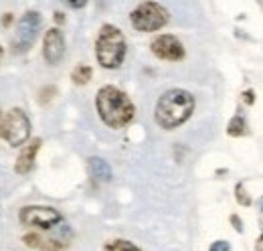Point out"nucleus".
I'll list each match as a JSON object with an SVG mask.
<instances>
[{"label":"nucleus","instance_id":"nucleus-8","mask_svg":"<svg viewBox=\"0 0 263 251\" xmlns=\"http://www.w3.org/2000/svg\"><path fill=\"white\" fill-rule=\"evenodd\" d=\"M49 237H41L36 233H31V235H25L23 241L33 247V249H41V251H61L69 245V239H71V229L67 227L65 223L57 225L55 229L47 231Z\"/></svg>","mask_w":263,"mask_h":251},{"label":"nucleus","instance_id":"nucleus-4","mask_svg":"<svg viewBox=\"0 0 263 251\" xmlns=\"http://www.w3.org/2000/svg\"><path fill=\"white\" fill-rule=\"evenodd\" d=\"M132 27L140 32H154L160 31L168 25L170 14L162 4L158 2H142L138 4L130 14Z\"/></svg>","mask_w":263,"mask_h":251},{"label":"nucleus","instance_id":"nucleus-18","mask_svg":"<svg viewBox=\"0 0 263 251\" xmlns=\"http://www.w3.org/2000/svg\"><path fill=\"white\" fill-rule=\"evenodd\" d=\"M53 94H55V87H47V89H43V92H41V95H43V97H41V101H43V103H47V101L53 97Z\"/></svg>","mask_w":263,"mask_h":251},{"label":"nucleus","instance_id":"nucleus-21","mask_svg":"<svg viewBox=\"0 0 263 251\" xmlns=\"http://www.w3.org/2000/svg\"><path fill=\"white\" fill-rule=\"evenodd\" d=\"M10 23H12V14L8 12V14H4V16H2V27H8Z\"/></svg>","mask_w":263,"mask_h":251},{"label":"nucleus","instance_id":"nucleus-11","mask_svg":"<svg viewBox=\"0 0 263 251\" xmlns=\"http://www.w3.org/2000/svg\"><path fill=\"white\" fill-rule=\"evenodd\" d=\"M41 144H43L41 138H34V140L25 144V148L21 150V154L16 158V164H14V170H16L18 174H27V172L33 170L34 158H36V152H39Z\"/></svg>","mask_w":263,"mask_h":251},{"label":"nucleus","instance_id":"nucleus-26","mask_svg":"<svg viewBox=\"0 0 263 251\" xmlns=\"http://www.w3.org/2000/svg\"><path fill=\"white\" fill-rule=\"evenodd\" d=\"M259 207H261V211H263V199L259 201Z\"/></svg>","mask_w":263,"mask_h":251},{"label":"nucleus","instance_id":"nucleus-10","mask_svg":"<svg viewBox=\"0 0 263 251\" xmlns=\"http://www.w3.org/2000/svg\"><path fill=\"white\" fill-rule=\"evenodd\" d=\"M43 55L49 65H57L65 55V37L59 29H49L43 39Z\"/></svg>","mask_w":263,"mask_h":251},{"label":"nucleus","instance_id":"nucleus-9","mask_svg":"<svg viewBox=\"0 0 263 251\" xmlns=\"http://www.w3.org/2000/svg\"><path fill=\"white\" fill-rule=\"evenodd\" d=\"M152 53L162 61H180L184 59V47L174 34H160L150 45Z\"/></svg>","mask_w":263,"mask_h":251},{"label":"nucleus","instance_id":"nucleus-25","mask_svg":"<svg viewBox=\"0 0 263 251\" xmlns=\"http://www.w3.org/2000/svg\"><path fill=\"white\" fill-rule=\"evenodd\" d=\"M2 55H4V51H2V47H0V61H2Z\"/></svg>","mask_w":263,"mask_h":251},{"label":"nucleus","instance_id":"nucleus-6","mask_svg":"<svg viewBox=\"0 0 263 251\" xmlns=\"http://www.w3.org/2000/svg\"><path fill=\"white\" fill-rule=\"evenodd\" d=\"M18 219H21L23 225L41 229V231H51V229H55L57 225L63 223V217H61V213L57 209H53V207H39V205L21 209Z\"/></svg>","mask_w":263,"mask_h":251},{"label":"nucleus","instance_id":"nucleus-3","mask_svg":"<svg viewBox=\"0 0 263 251\" xmlns=\"http://www.w3.org/2000/svg\"><path fill=\"white\" fill-rule=\"evenodd\" d=\"M126 39L122 31L114 25H103L99 29V34L96 39V57L98 63L105 69H118L126 59Z\"/></svg>","mask_w":263,"mask_h":251},{"label":"nucleus","instance_id":"nucleus-22","mask_svg":"<svg viewBox=\"0 0 263 251\" xmlns=\"http://www.w3.org/2000/svg\"><path fill=\"white\" fill-rule=\"evenodd\" d=\"M255 251H263V235L257 237V243H255Z\"/></svg>","mask_w":263,"mask_h":251},{"label":"nucleus","instance_id":"nucleus-20","mask_svg":"<svg viewBox=\"0 0 263 251\" xmlns=\"http://www.w3.org/2000/svg\"><path fill=\"white\" fill-rule=\"evenodd\" d=\"M243 101H245L247 105H253V101H255V94H253L251 89H247V92L243 94Z\"/></svg>","mask_w":263,"mask_h":251},{"label":"nucleus","instance_id":"nucleus-24","mask_svg":"<svg viewBox=\"0 0 263 251\" xmlns=\"http://www.w3.org/2000/svg\"><path fill=\"white\" fill-rule=\"evenodd\" d=\"M69 4H71L73 8H83V6H85V2H69Z\"/></svg>","mask_w":263,"mask_h":251},{"label":"nucleus","instance_id":"nucleus-15","mask_svg":"<svg viewBox=\"0 0 263 251\" xmlns=\"http://www.w3.org/2000/svg\"><path fill=\"white\" fill-rule=\"evenodd\" d=\"M103 251H142V249L136 247L132 241H126V239H114V241L105 243Z\"/></svg>","mask_w":263,"mask_h":251},{"label":"nucleus","instance_id":"nucleus-7","mask_svg":"<svg viewBox=\"0 0 263 251\" xmlns=\"http://www.w3.org/2000/svg\"><path fill=\"white\" fill-rule=\"evenodd\" d=\"M41 14L36 10H29L16 25V32H14V39H12V51L14 53H23V51H29L33 47V43L39 37V29H41Z\"/></svg>","mask_w":263,"mask_h":251},{"label":"nucleus","instance_id":"nucleus-14","mask_svg":"<svg viewBox=\"0 0 263 251\" xmlns=\"http://www.w3.org/2000/svg\"><path fill=\"white\" fill-rule=\"evenodd\" d=\"M227 134L233 138H239V136H245L247 134V122L243 116H235L227 126Z\"/></svg>","mask_w":263,"mask_h":251},{"label":"nucleus","instance_id":"nucleus-5","mask_svg":"<svg viewBox=\"0 0 263 251\" xmlns=\"http://www.w3.org/2000/svg\"><path fill=\"white\" fill-rule=\"evenodd\" d=\"M0 138L10 146H25L31 138V122L18 107L8 110L0 120Z\"/></svg>","mask_w":263,"mask_h":251},{"label":"nucleus","instance_id":"nucleus-13","mask_svg":"<svg viewBox=\"0 0 263 251\" xmlns=\"http://www.w3.org/2000/svg\"><path fill=\"white\" fill-rule=\"evenodd\" d=\"M91 67L89 65H77L75 69H73V73H71V79H73V83L75 85H85L89 79H91Z\"/></svg>","mask_w":263,"mask_h":251},{"label":"nucleus","instance_id":"nucleus-17","mask_svg":"<svg viewBox=\"0 0 263 251\" xmlns=\"http://www.w3.org/2000/svg\"><path fill=\"white\" fill-rule=\"evenodd\" d=\"M209 251H231V245L227 243V241L219 239V241H215V243L209 247Z\"/></svg>","mask_w":263,"mask_h":251},{"label":"nucleus","instance_id":"nucleus-23","mask_svg":"<svg viewBox=\"0 0 263 251\" xmlns=\"http://www.w3.org/2000/svg\"><path fill=\"white\" fill-rule=\"evenodd\" d=\"M63 21H65V16H63V12H55V23H59V25H61Z\"/></svg>","mask_w":263,"mask_h":251},{"label":"nucleus","instance_id":"nucleus-16","mask_svg":"<svg viewBox=\"0 0 263 251\" xmlns=\"http://www.w3.org/2000/svg\"><path fill=\"white\" fill-rule=\"evenodd\" d=\"M235 196H237V201H239L243 207H249V205H251V199H249V194L245 192L243 185H237V187H235Z\"/></svg>","mask_w":263,"mask_h":251},{"label":"nucleus","instance_id":"nucleus-12","mask_svg":"<svg viewBox=\"0 0 263 251\" xmlns=\"http://www.w3.org/2000/svg\"><path fill=\"white\" fill-rule=\"evenodd\" d=\"M89 170H91L93 178H98L101 183L111 181V166H109L103 158H99V156L89 158Z\"/></svg>","mask_w":263,"mask_h":251},{"label":"nucleus","instance_id":"nucleus-2","mask_svg":"<svg viewBox=\"0 0 263 251\" xmlns=\"http://www.w3.org/2000/svg\"><path fill=\"white\" fill-rule=\"evenodd\" d=\"M195 112V97L186 89H168L160 95L154 110L156 124L164 130L182 126Z\"/></svg>","mask_w":263,"mask_h":251},{"label":"nucleus","instance_id":"nucleus-1","mask_svg":"<svg viewBox=\"0 0 263 251\" xmlns=\"http://www.w3.org/2000/svg\"><path fill=\"white\" fill-rule=\"evenodd\" d=\"M96 107H98L101 122L114 130L128 126L136 114V107L130 97L114 85H103L99 89L96 97Z\"/></svg>","mask_w":263,"mask_h":251},{"label":"nucleus","instance_id":"nucleus-19","mask_svg":"<svg viewBox=\"0 0 263 251\" xmlns=\"http://www.w3.org/2000/svg\"><path fill=\"white\" fill-rule=\"evenodd\" d=\"M231 223H233V227H235V231H239V233H243V223H241V219H239L237 215H231Z\"/></svg>","mask_w":263,"mask_h":251}]
</instances>
